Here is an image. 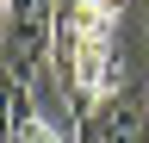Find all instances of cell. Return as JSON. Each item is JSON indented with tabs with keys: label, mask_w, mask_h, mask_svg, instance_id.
I'll return each mask as SVG.
<instances>
[{
	"label": "cell",
	"mask_w": 149,
	"mask_h": 143,
	"mask_svg": "<svg viewBox=\"0 0 149 143\" xmlns=\"http://www.w3.org/2000/svg\"><path fill=\"white\" fill-rule=\"evenodd\" d=\"M56 62V0H6V75H37Z\"/></svg>",
	"instance_id": "6da1fadb"
},
{
	"label": "cell",
	"mask_w": 149,
	"mask_h": 143,
	"mask_svg": "<svg viewBox=\"0 0 149 143\" xmlns=\"http://www.w3.org/2000/svg\"><path fill=\"white\" fill-rule=\"evenodd\" d=\"M81 137L87 143H149V106L112 93V100L93 106V118L81 124Z\"/></svg>",
	"instance_id": "7a4b0ae2"
},
{
	"label": "cell",
	"mask_w": 149,
	"mask_h": 143,
	"mask_svg": "<svg viewBox=\"0 0 149 143\" xmlns=\"http://www.w3.org/2000/svg\"><path fill=\"white\" fill-rule=\"evenodd\" d=\"M37 93H31V81L25 75H6V143H25L37 131Z\"/></svg>",
	"instance_id": "3957f363"
},
{
	"label": "cell",
	"mask_w": 149,
	"mask_h": 143,
	"mask_svg": "<svg viewBox=\"0 0 149 143\" xmlns=\"http://www.w3.org/2000/svg\"><path fill=\"white\" fill-rule=\"evenodd\" d=\"M81 6L93 13V19H106V25H118V19H124V6H130V0H81Z\"/></svg>",
	"instance_id": "277c9868"
},
{
	"label": "cell",
	"mask_w": 149,
	"mask_h": 143,
	"mask_svg": "<svg viewBox=\"0 0 149 143\" xmlns=\"http://www.w3.org/2000/svg\"><path fill=\"white\" fill-rule=\"evenodd\" d=\"M25 143H68V137H62V131H56V124H37V131H31Z\"/></svg>",
	"instance_id": "5b68a950"
},
{
	"label": "cell",
	"mask_w": 149,
	"mask_h": 143,
	"mask_svg": "<svg viewBox=\"0 0 149 143\" xmlns=\"http://www.w3.org/2000/svg\"><path fill=\"white\" fill-rule=\"evenodd\" d=\"M81 143H87V137H81Z\"/></svg>",
	"instance_id": "8992f818"
}]
</instances>
